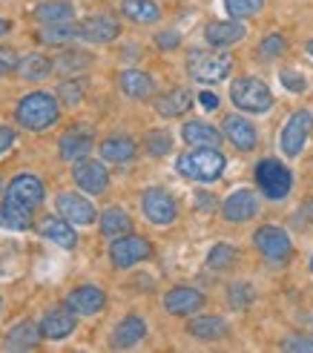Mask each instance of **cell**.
<instances>
[{
	"label": "cell",
	"mask_w": 313,
	"mask_h": 353,
	"mask_svg": "<svg viewBox=\"0 0 313 353\" xmlns=\"http://www.w3.org/2000/svg\"><path fill=\"white\" fill-rule=\"evenodd\" d=\"M58 118H61V103L49 92H29L14 107V121L29 132H43L55 127Z\"/></svg>",
	"instance_id": "cell-1"
},
{
	"label": "cell",
	"mask_w": 313,
	"mask_h": 353,
	"mask_svg": "<svg viewBox=\"0 0 313 353\" xmlns=\"http://www.w3.org/2000/svg\"><path fill=\"white\" fill-rule=\"evenodd\" d=\"M224 167H228V161H224L219 147H196L193 152L179 155V161H176L179 175H184L190 181H201V184L219 181Z\"/></svg>",
	"instance_id": "cell-2"
},
{
	"label": "cell",
	"mask_w": 313,
	"mask_h": 353,
	"mask_svg": "<svg viewBox=\"0 0 313 353\" xmlns=\"http://www.w3.org/2000/svg\"><path fill=\"white\" fill-rule=\"evenodd\" d=\"M230 101L236 103V107L241 112H256V115H262L273 107V92L267 90V83L265 81H259V78H239L233 81L230 86Z\"/></svg>",
	"instance_id": "cell-3"
},
{
	"label": "cell",
	"mask_w": 313,
	"mask_h": 353,
	"mask_svg": "<svg viewBox=\"0 0 313 353\" xmlns=\"http://www.w3.org/2000/svg\"><path fill=\"white\" fill-rule=\"evenodd\" d=\"M233 58L224 52H193L187 61V72L199 83H219L230 75Z\"/></svg>",
	"instance_id": "cell-4"
},
{
	"label": "cell",
	"mask_w": 313,
	"mask_h": 353,
	"mask_svg": "<svg viewBox=\"0 0 313 353\" xmlns=\"http://www.w3.org/2000/svg\"><path fill=\"white\" fill-rule=\"evenodd\" d=\"M256 184H259V190H262L265 199L279 201L290 192L293 175L282 161H276V158H265V161H259V167H256Z\"/></svg>",
	"instance_id": "cell-5"
},
{
	"label": "cell",
	"mask_w": 313,
	"mask_h": 353,
	"mask_svg": "<svg viewBox=\"0 0 313 353\" xmlns=\"http://www.w3.org/2000/svg\"><path fill=\"white\" fill-rule=\"evenodd\" d=\"M253 244H256V250L262 253L270 264L287 261V259H290V250H293L290 236L282 230V227H273V224L259 227V230L253 233Z\"/></svg>",
	"instance_id": "cell-6"
},
{
	"label": "cell",
	"mask_w": 313,
	"mask_h": 353,
	"mask_svg": "<svg viewBox=\"0 0 313 353\" xmlns=\"http://www.w3.org/2000/svg\"><path fill=\"white\" fill-rule=\"evenodd\" d=\"M3 199L12 201V204H21L26 210H38L43 204V184L38 175H32V172H21V175H14V179L6 184V192H3Z\"/></svg>",
	"instance_id": "cell-7"
},
{
	"label": "cell",
	"mask_w": 313,
	"mask_h": 353,
	"mask_svg": "<svg viewBox=\"0 0 313 353\" xmlns=\"http://www.w3.org/2000/svg\"><path fill=\"white\" fill-rule=\"evenodd\" d=\"M150 253H152L150 241L141 239V236H130V233L112 239V244H110V261L118 270H127V268H132V264L150 259Z\"/></svg>",
	"instance_id": "cell-8"
},
{
	"label": "cell",
	"mask_w": 313,
	"mask_h": 353,
	"mask_svg": "<svg viewBox=\"0 0 313 353\" xmlns=\"http://www.w3.org/2000/svg\"><path fill=\"white\" fill-rule=\"evenodd\" d=\"M313 130V115L307 110H299V112H293L285 123V130H282V138H279V144H282V152L287 158H296L305 144H307V135Z\"/></svg>",
	"instance_id": "cell-9"
},
{
	"label": "cell",
	"mask_w": 313,
	"mask_h": 353,
	"mask_svg": "<svg viewBox=\"0 0 313 353\" xmlns=\"http://www.w3.org/2000/svg\"><path fill=\"white\" fill-rule=\"evenodd\" d=\"M141 210H144V216L152 221V224H172L179 216V207H176V199L170 196L167 190L161 187H150L144 190V196H141Z\"/></svg>",
	"instance_id": "cell-10"
},
{
	"label": "cell",
	"mask_w": 313,
	"mask_h": 353,
	"mask_svg": "<svg viewBox=\"0 0 313 353\" xmlns=\"http://www.w3.org/2000/svg\"><path fill=\"white\" fill-rule=\"evenodd\" d=\"M121 34V23L112 12H95L81 21V41L86 43H112Z\"/></svg>",
	"instance_id": "cell-11"
},
{
	"label": "cell",
	"mask_w": 313,
	"mask_h": 353,
	"mask_svg": "<svg viewBox=\"0 0 313 353\" xmlns=\"http://www.w3.org/2000/svg\"><path fill=\"white\" fill-rule=\"evenodd\" d=\"M55 207H58V213L66 219V221H72L78 227H90L95 224V207L90 199H83L81 192H61V196L55 199Z\"/></svg>",
	"instance_id": "cell-12"
},
{
	"label": "cell",
	"mask_w": 313,
	"mask_h": 353,
	"mask_svg": "<svg viewBox=\"0 0 313 353\" xmlns=\"http://www.w3.org/2000/svg\"><path fill=\"white\" fill-rule=\"evenodd\" d=\"M221 213L228 221L241 224V221H250L259 213V199L253 190H233L228 199L221 204Z\"/></svg>",
	"instance_id": "cell-13"
},
{
	"label": "cell",
	"mask_w": 313,
	"mask_h": 353,
	"mask_svg": "<svg viewBox=\"0 0 313 353\" xmlns=\"http://www.w3.org/2000/svg\"><path fill=\"white\" fill-rule=\"evenodd\" d=\"M72 175H75V184L83 192H92V196L103 192V190H107V184H110L107 167H103L101 161H92V158H83V161H78L75 170H72Z\"/></svg>",
	"instance_id": "cell-14"
},
{
	"label": "cell",
	"mask_w": 313,
	"mask_h": 353,
	"mask_svg": "<svg viewBox=\"0 0 313 353\" xmlns=\"http://www.w3.org/2000/svg\"><path fill=\"white\" fill-rule=\"evenodd\" d=\"M103 305H107V296L98 285H81L66 296V307L78 316H95L103 310Z\"/></svg>",
	"instance_id": "cell-15"
},
{
	"label": "cell",
	"mask_w": 313,
	"mask_h": 353,
	"mask_svg": "<svg viewBox=\"0 0 313 353\" xmlns=\"http://www.w3.org/2000/svg\"><path fill=\"white\" fill-rule=\"evenodd\" d=\"M245 34H248L245 23L236 21V17H230V21H213V23L204 26L207 43L216 46V49H224V46H233L239 41H245Z\"/></svg>",
	"instance_id": "cell-16"
},
{
	"label": "cell",
	"mask_w": 313,
	"mask_h": 353,
	"mask_svg": "<svg viewBox=\"0 0 313 353\" xmlns=\"http://www.w3.org/2000/svg\"><path fill=\"white\" fill-rule=\"evenodd\" d=\"M75 330V313L69 307H55V310H46L43 319H41V333L43 339H52V342H61L66 336H72Z\"/></svg>",
	"instance_id": "cell-17"
},
{
	"label": "cell",
	"mask_w": 313,
	"mask_h": 353,
	"mask_svg": "<svg viewBox=\"0 0 313 353\" xmlns=\"http://www.w3.org/2000/svg\"><path fill=\"white\" fill-rule=\"evenodd\" d=\"M221 130H224V138L230 141V144L241 152H248L256 147V141H259V132L256 127L248 121V118H241V115H228L221 123Z\"/></svg>",
	"instance_id": "cell-18"
},
{
	"label": "cell",
	"mask_w": 313,
	"mask_h": 353,
	"mask_svg": "<svg viewBox=\"0 0 313 353\" xmlns=\"http://www.w3.org/2000/svg\"><path fill=\"white\" fill-rule=\"evenodd\" d=\"M38 233L43 239H49L52 244L63 247V250H75V244H78V233L72 230V224L63 216H43L38 224Z\"/></svg>",
	"instance_id": "cell-19"
},
{
	"label": "cell",
	"mask_w": 313,
	"mask_h": 353,
	"mask_svg": "<svg viewBox=\"0 0 313 353\" xmlns=\"http://www.w3.org/2000/svg\"><path fill=\"white\" fill-rule=\"evenodd\" d=\"M164 307L172 316H187L204 307V293H199L196 288H172L164 296Z\"/></svg>",
	"instance_id": "cell-20"
},
{
	"label": "cell",
	"mask_w": 313,
	"mask_h": 353,
	"mask_svg": "<svg viewBox=\"0 0 313 353\" xmlns=\"http://www.w3.org/2000/svg\"><path fill=\"white\" fill-rule=\"evenodd\" d=\"M58 152H61L63 161H69V164L75 161V164H78V161H83V158L92 152V135L83 132V130L66 132V135H61V141H58Z\"/></svg>",
	"instance_id": "cell-21"
},
{
	"label": "cell",
	"mask_w": 313,
	"mask_h": 353,
	"mask_svg": "<svg viewBox=\"0 0 313 353\" xmlns=\"http://www.w3.org/2000/svg\"><path fill=\"white\" fill-rule=\"evenodd\" d=\"M43 46H63V43H72L75 38H81V23L75 21H61V23H41V29L34 32Z\"/></svg>",
	"instance_id": "cell-22"
},
{
	"label": "cell",
	"mask_w": 313,
	"mask_h": 353,
	"mask_svg": "<svg viewBox=\"0 0 313 353\" xmlns=\"http://www.w3.org/2000/svg\"><path fill=\"white\" fill-rule=\"evenodd\" d=\"M181 138L190 147H219L221 144V132L207 121H187L181 127Z\"/></svg>",
	"instance_id": "cell-23"
},
{
	"label": "cell",
	"mask_w": 313,
	"mask_h": 353,
	"mask_svg": "<svg viewBox=\"0 0 313 353\" xmlns=\"http://www.w3.org/2000/svg\"><path fill=\"white\" fill-rule=\"evenodd\" d=\"M41 339H43L41 325H34V322H17L6 333L3 347H9V350H32V347H38Z\"/></svg>",
	"instance_id": "cell-24"
},
{
	"label": "cell",
	"mask_w": 313,
	"mask_h": 353,
	"mask_svg": "<svg viewBox=\"0 0 313 353\" xmlns=\"http://www.w3.org/2000/svg\"><path fill=\"white\" fill-rule=\"evenodd\" d=\"M32 17L38 23L72 21V17H75V6H72V0H41V3L32 9Z\"/></svg>",
	"instance_id": "cell-25"
},
{
	"label": "cell",
	"mask_w": 313,
	"mask_h": 353,
	"mask_svg": "<svg viewBox=\"0 0 313 353\" xmlns=\"http://www.w3.org/2000/svg\"><path fill=\"white\" fill-rule=\"evenodd\" d=\"M118 86H121V92L135 98V101H144L152 95L155 90V83L147 72H141V69H127V72H121L118 75Z\"/></svg>",
	"instance_id": "cell-26"
},
{
	"label": "cell",
	"mask_w": 313,
	"mask_h": 353,
	"mask_svg": "<svg viewBox=\"0 0 313 353\" xmlns=\"http://www.w3.org/2000/svg\"><path fill=\"white\" fill-rule=\"evenodd\" d=\"M144 336H147V325H144L141 316H127V319L112 330V347H118V350L132 347V345L141 342Z\"/></svg>",
	"instance_id": "cell-27"
},
{
	"label": "cell",
	"mask_w": 313,
	"mask_h": 353,
	"mask_svg": "<svg viewBox=\"0 0 313 353\" xmlns=\"http://www.w3.org/2000/svg\"><path fill=\"white\" fill-rule=\"evenodd\" d=\"M187 330L201 342H219L228 336V322H224L221 316H196V319L187 325Z\"/></svg>",
	"instance_id": "cell-28"
},
{
	"label": "cell",
	"mask_w": 313,
	"mask_h": 353,
	"mask_svg": "<svg viewBox=\"0 0 313 353\" xmlns=\"http://www.w3.org/2000/svg\"><path fill=\"white\" fill-rule=\"evenodd\" d=\"M135 152H138L135 141L127 138V135H112V138H107V141H101V158H107V161H112V164H127V161H132Z\"/></svg>",
	"instance_id": "cell-29"
},
{
	"label": "cell",
	"mask_w": 313,
	"mask_h": 353,
	"mask_svg": "<svg viewBox=\"0 0 313 353\" xmlns=\"http://www.w3.org/2000/svg\"><path fill=\"white\" fill-rule=\"evenodd\" d=\"M193 107V92L190 90H170L167 95H161L155 101V112L164 118H179Z\"/></svg>",
	"instance_id": "cell-30"
},
{
	"label": "cell",
	"mask_w": 313,
	"mask_h": 353,
	"mask_svg": "<svg viewBox=\"0 0 313 353\" xmlns=\"http://www.w3.org/2000/svg\"><path fill=\"white\" fill-rule=\"evenodd\" d=\"M132 230V219L127 216V210L121 207H110L101 213V233L107 239H118V236H127Z\"/></svg>",
	"instance_id": "cell-31"
},
{
	"label": "cell",
	"mask_w": 313,
	"mask_h": 353,
	"mask_svg": "<svg viewBox=\"0 0 313 353\" xmlns=\"http://www.w3.org/2000/svg\"><path fill=\"white\" fill-rule=\"evenodd\" d=\"M0 227H6V230H29L32 227V210L21 207V204H12L3 199V204H0Z\"/></svg>",
	"instance_id": "cell-32"
},
{
	"label": "cell",
	"mask_w": 313,
	"mask_h": 353,
	"mask_svg": "<svg viewBox=\"0 0 313 353\" xmlns=\"http://www.w3.org/2000/svg\"><path fill=\"white\" fill-rule=\"evenodd\" d=\"M52 69H55L52 58L41 55V52H32V55L21 58V66H17V72H21V78H26V81H43V78H49Z\"/></svg>",
	"instance_id": "cell-33"
},
{
	"label": "cell",
	"mask_w": 313,
	"mask_h": 353,
	"mask_svg": "<svg viewBox=\"0 0 313 353\" xmlns=\"http://www.w3.org/2000/svg\"><path fill=\"white\" fill-rule=\"evenodd\" d=\"M121 14L130 17L132 23H155L161 17V9L152 3V0H124Z\"/></svg>",
	"instance_id": "cell-34"
},
{
	"label": "cell",
	"mask_w": 313,
	"mask_h": 353,
	"mask_svg": "<svg viewBox=\"0 0 313 353\" xmlns=\"http://www.w3.org/2000/svg\"><path fill=\"white\" fill-rule=\"evenodd\" d=\"M236 259H239V253H236V247L233 244H216L210 253H207V268L210 270H228V268H233L236 264Z\"/></svg>",
	"instance_id": "cell-35"
},
{
	"label": "cell",
	"mask_w": 313,
	"mask_h": 353,
	"mask_svg": "<svg viewBox=\"0 0 313 353\" xmlns=\"http://www.w3.org/2000/svg\"><path fill=\"white\" fill-rule=\"evenodd\" d=\"M224 9L236 21H245V17H253L265 9V0H224Z\"/></svg>",
	"instance_id": "cell-36"
},
{
	"label": "cell",
	"mask_w": 313,
	"mask_h": 353,
	"mask_svg": "<svg viewBox=\"0 0 313 353\" xmlns=\"http://www.w3.org/2000/svg\"><path fill=\"white\" fill-rule=\"evenodd\" d=\"M144 147H147V152L150 155H164V152H170V147H172V138H170V132H164V130H150L147 132V138H144Z\"/></svg>",
	"instance_id": "cell-37"
},
{
	"label": "cell",
	"mask_w": 313,
	"mask_h": 353,
	"mask_svg": "<svg viewBox=\"0 0 313 353\" xmlns=\"http://www.w3.org/2000/svg\"><path fill=\"white\" fill-rule=\"evenodd\" d=\"M228 302L233 310H245L253 302V288L248 281H236V285H230V290H228Z\"/></svg>",
	"instance_id": "cell-38"
},
{
	"label": "cell",
	"mask_w": 313,
	"mask_h": 353,
	"mask_svg": "<svg viewBox=\"0 0 313 353\" xmlns=\"http://www.w3.org/2000/svg\"><path fill=\"white\" fill-rule=\"evenodd\" d=\"M92 58L83 55V52H66V55L58 58L55 69H61V72H78V69H90Z\"/></svg>",
	"instance_id": "cell-39"
},
{
	"label": "cell",
	"mask_w": 313,
	"mask_h": 353,
	"mask_svg": "<svg viewBox=\"0 0 313 353\" xmlns=\"http://www.w3.org/2000/svg\"><path fill=\"white\" fill-rule=\"evenodd\" d=\"M83 81H63L61 90H58V101H63L66 107H78L81 98H83Z\"/></svg>",
	"instance_id": "cell-40"
},
{
	"label": "cell",
	"mask_w": 313,
	"mask_h": 353,
	"mask_svg": "<svg viewBox=\"0 0 313 353\" xmlns=\"http://www.w3.org/2000/svg\"><path fill=\"white\" fill-rule=\"evenodd\" d=\"M285 52V38L282 34H267V38L262 41V46H259V55H262L265 61H276Z\"/></svg>",
	"instance_id": "cell-41"
},
{
	"label": "cell",
	"mask_w": 313,
	"mask_h": 353,
	"mask_svg": "<svg viewBox=\"0 0 313 353\" xmlns=\"http://www.w3.org/2000/svg\"><path fill=\"white\" fill-rule=\"evenodd\" d=\"M17 66H21V55H17L12 46H0V78L12 75Z\"/></svg>",
	"instance_id": "cell-42"
},
{
	"label": "cell",
	"mask_w": 313,
	"mask_h": 353,
	"mask_svg": "<svg viewBox=\"0 0 313 353\" xmlns=\"http://www.w3.org/2000/svg\"><path fill=\"white\" fill-rule=\"evenodd\" d=\"M279 81L285 83V90H290V92H305V86H307L305 75H299L296 69H282V72H279Z\"/></svg>",
	"instance_id": "cell-43"
},
{
	"label": "cell",
	"mask_w": 313,
	"mask_h": 353,
	"mask_svg": "<svg viewBox=\"0 0 313 353\" xmlns=\"http://www.w3.org/2000/svg\"><path fill=\"white\" fill-rule=\"evenodd\" d=\"M282 350H313V339L310 336H290L282 342Z\"/></svg>",
	"instance_id": "cell-44"
},
{
	"label": "cell",
	"mask_w": 313,
	"mask_h": 353,
	"mask_svg": "<svg viewBox=\"0 0 313 353\" xmlns=\"http://www.w3.org/2000/svg\"><path fill=\"white\" fill-rule=\"evenodd\" d=\"M155 43H159V49H176L181 38H179V32H159L155 34Z\"/></svg>",
	"instance_id": "cell-45"
},
{
	"label": "cell",
	"mask_w": 313,
	"mask_h": 353,
	"mask_svg": "<svg viewBox=\"0 0 313 353\" xmlns=\"http://www.w3.org/2000/svg\"><path fill=\"white\" fill-rule=\"evenodd\" d=\"M12 144H14V130L12 127H0V155H6Z\"/></svg>",
	"instance_id": "cell-46"
},
{
	"label": "cell",
	"mask_w": 313,
	"mask_h": 353,
	"mask_svg": "<svg viewBox=\"0 0 313 353\" xmlns=\"http://www.w3.org/2000/svg\"><path fill=\"white\" fill-rule=\"evenodd\" d=\"M199 103H201L204 110H210V112H213V110H219V95H216V92H207V90H204V92L199 95Z\"/></svg>",
	"instance_id": "cell-47"
},
{
	"label": "cell",
	"mask_w": 313,
	"mask_h": 353,
	"mask_svg": "<svg viewBox=\"0 0 313 353\" xmlns=\"http://www.w3.org/2000/svg\"><path fill=\"white\" fill-rule=\"evenodd\" d=\"M9 26H12V23L6 21V17H0V38H3V34L9 32Z\"/></svg>",
	"instance_id": "cell-48"
},
{
	"label": "cell",
	"mask_w": 313,
	"mask_h": 353,
	"mask_svg": "<svg viewBox=\"0 0 313 353\" xmlns=\"http://www.w3.org/2000/svg\"><path fill=\"white\" fill-rule=\"evenodd\" d=\"M307 55H310V58H313V38H310V41H307Z\"/></svg>",
	"instance_id": "cell-49"
},
{
	"label": "cell",
	"mask_w": 313,
	"mask_h": 353,
	"mask_svg": "<svg viewBox=\"0 0 313 353\" xmlns=\"http://www.w3.org/2000/svg\"><path fill=\"white\" fill-rule=\"evenodd\" d=\"M0 310H3V299H0Z\"/></svg>",
	"instance_id": "cell-50"
},
{
	"label": "cell",
	"mask_w": 313,
	"mask_h": 353,
	"mask_svg": "<svg viewBox=\"0 0 313 353\" xmlns=\"http://www.w3.org/2000/svg\"><path fill=\"white\" fill-rule=\"evenodd\" d=\"M310 270H313V256H310Z\"/></svg>",
	"instance_id": "cell-51"
},
{
	"label": "cell",
	"mask_w": 313,
	"mask_h": 353,
	"mask_svg": "<svg viewBox=\"0 0 313 353\" xmlns=\"http://www.w3.org/2000/svg\"><path fill=\"white\" fill-rule=\"evenodd\" d=\"M0 190H3V181H0Z\"/></svg>",
	"instance_id": "cell-52"
}]
</instances>
